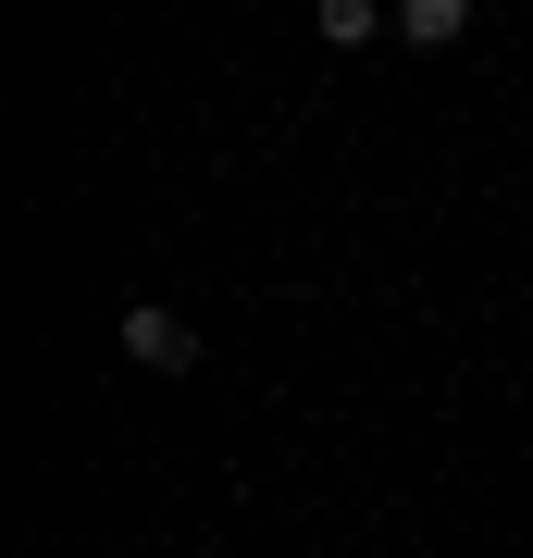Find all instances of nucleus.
I'll return each instance as SVG.
<instances>
[{"instance_id":"f257e3e1","label":"nucleus","mask_w":533,"mask_h":558,"mask_svg":"<svg viewBox=\"0 0 533 558\" xmlns=\"http://www.w3.org/2000/svg\"><path fill=\"white\" fill-rule=\"evenodd\" d=\"M124 360H149V373H198V336H186V311H161V299H124Z\"/></svg>"},{"instance_id":"7ed1b4c3","label":"nucleus","mask_w":533,"mask_h":558,"mask_svg":"<svg viewBox=\"0 0 533 558\" xmlns=\"http://www.w3.org/2000/svg\"><path fill=\"white\" fill-rule=\"evenodd\" d=\"M373 25H397L385 0H323V50H373Z\"/></svg>"},{"instance_id":"f03ea898","label":"nucleus","mask_w":533,"mask_h":558,"mask_svg":"<svg viewBox=\"0 0 533 558\" xmlns=\"http://www.w3.org/2000/svg\"><path fill=\"white\" fill-rule=\"evenodd\" d=\"M397 38L410 50H459L472 38V0H397Z\"/></svg>"}]
</instances>
